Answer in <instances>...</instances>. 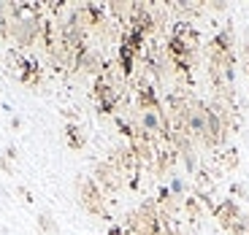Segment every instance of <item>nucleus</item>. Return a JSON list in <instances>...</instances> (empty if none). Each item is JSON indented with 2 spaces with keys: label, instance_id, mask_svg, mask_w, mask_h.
<instances>
[{
  "label": "nucleus",
  "instance_id": "nucleus-4",
  "mask_svg": "<svg viewBox=\"0 0 249 235\" xmlns=\"http://www.w3.org/2000/svg\"><path fill=\"white\" fill-rule=\"evenodd\" d=\"M38 227L44 230L46 235H54L57 233V224H54V219H52L49 214H41V217H38Z\"/></svg>",
  "mask_w": 249,
  "mask_h": 235
},
{
  "label": "nucleus",
  "instance_id": "nucleus-6",
  "mask_svg": "<svg viewBox=\"0 0 249 235\" xmlns=\"http://www.w3.org/2000/svg\"><path fill=\"white\" fill-rule=\"evenodd\" d=\"M174 192H184V184L179 179H174Z\"/></svg>",
  "mask_w": 249,
  "mask_h": 235
},
{
  "label": "nucleus",
  "instance_id": "nucleus-5",
  "mask_svg": "<svg viewBox=\"0 0 249 235\" xmlns=\"http://www.w3.org/2000/svg\"><path fill=\"white\" fill-rule=\"evenodd\" d=\"M76 133H79V130H73V127H68V143H71L73 149H81V143H84V141H81V138L76 135Z\"/></svg>",
  "mask_w": 249,
  "mask_h": 235
},
{
  "label": "nucleus",
  "instance_id": "nucleus-1",
  "mask_svg": "<svg viewBox=\"0 0 249 235\" xmlns=\"http://www.w3.org/2000/svg\"><path fill=\"white\" fill-rule=\"evenodd\" d=\"M187 130H190V135H195V138L209 135V111L200 108V105H193V108L187 111Z\"/></svg>",
  "mask_w": 249,
  "mask_h": 235
},
{
  "label": "nucleus",
  "instance_id": "nucleus-2",
  "mask_svg": "<svg viewBox=\"0 0 249 235\" xmlns=\"http://www.w3.org/2000/svg\"><path fill=\"white\" fill-rule=\"evenodd\" d=\"M79 192H81V203L87 205L89 214H103V200H100V192L95 186V181H79Z\"/></svg>",
  "mask_w": 249,
  "mask_h": 235
},
{
  "label": "nucleus",
  "instance_id": "nucleus-3",
  "mask_svg": "<svg viewBox=\"0 0 249 235\" xmlns=\"http://www.w3.org/2000/svg\"><path fill=\"white\" fill-rule=\"evenodd\" d=\"M141 124H143V130H146V133H160V130H162V117H160V111H155V108L143 111Z\"/></svg>",
  "mask_w": 249,
  "mask_h": 235
}]
</instances>
